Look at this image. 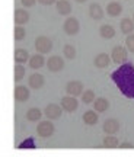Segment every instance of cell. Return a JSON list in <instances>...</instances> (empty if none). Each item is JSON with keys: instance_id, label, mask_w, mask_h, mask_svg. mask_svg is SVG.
<instances>
[{"instance_id": "1", "label": "cell", "mask_w": 134, "mask_h": 157, "mask_svg": "<svg viewBox=\"0 0 134 157\" xmlns=\"http://www.w3.org/2000/svg\"><path fill=\"white\" fill-rule=\"evenodd\" d=\"M111 78L125 98L134 99V66L131 63L121 64L115 71H112Z\"/></svg>"}, {"instance_id": "2", "label": "cell", "mask_w": 134, "mask_h": 157, "mask_svg": "<svg viewBox=\"0 0 134 157\" xmlns=\"http://www.w3.org/2000/svg\"><path fill=\"white\" fill-rule=\"evenodd\" d=\"M127 58H128V50L123 47V45H115L111 51V60L115 64H124L127 63Z\"/></svg>"}, {"instance_id": "3", "label": "cell", "mask_w": 134, "mask_h": 157, "mask_svg": "<svg viewBox=\"0 0 134 157\" xmlns=\"http://www.w3.org/2000/svg\"><path fill=\"white\" fill-rule=\"evenodd\" d=\"M35 50H37V52L38 54H48V52H51V50H53V41H51L48 36H45V35H41V36H38V38L35 39Z\"/></svg>"}, {"instance_id": "4", "label": "cell", "mask_w": 134, "mask_h": 157, "mask_svg": "<svg viewBox=\"0 0 134 157\" xmlns=\"http://www.w3.org/2000/svg\"><path fill=\"white\" fill-rule=\"evenodd\" d=\"M54 131H56V127H54V124L51 122L50 119H47V121H42V122H39L37 125V134L41 137V138H48L51 135L54 134Z\"/></svg>"}, {"instance_id": "5", "label": "cell", "mask_w": 134, "mask_h": 157, "mask_svg": "<svg viewBox=\"0 0 134 157\" xmlns=\"http://www.w3.org/2000/svg\"><path fill=\"white\" fill-rule=\"evenodd\" d=\"M63 31L67 35H70V36L77 35L79 31H80V23H79V21L76 17H67L64 21V23H63Z\"/></svg>"}, {"instance_id": "6", "label": "cell", "mask_w": 134, "mask_h": 157, "mask_svg": "<svg viewBox=\"0 0 134 157\" xmlns=\"http://www.w3.org/2000/svg\"><path fill=\"white\" fill-rule=\"evenodd\" d=\"M83 83L82 82H79V80H70L69 83L66 84V92L69 96H74V98H77V96H82L83 95Z\"/></svg>"}, {"instance_id": "7", "label": "cell", "mask_w": 134, "mask_h": 157, "mask_svg": "<svg viewBox=\"0 0 134 157\" xmlns=\"http://www.w3.org/2000/svg\"><path fill=\"white\" fill-rule=\"evenodd\" d=\"M121 128V125H120V121L115 119V118H108L105 119V122L102 125V129H104V132L108 135H114L117 134L118 131Z\"/></svg>"}, {"instance_id": "8", "label": "cell", "mask_w": 134, "mask_h": 157, "mask_svg": "<svg viewBox=\"0 0 134 157\" xmlns=\"http://www.w3.org/2000/svg\"><path fill=\"white\" fill-rule=\"evenodd\" d=\"M47 67L53 73H58V71H61L64 68V60L60 56H51L47 60Z\"/></svg>"}, {"instance_id": "9", "label": "cell", "mask_w": 134, "mask_h": 157, "mask_svg": "<svg viewBox=\"0 0 134 157\" xmlns=\"http://www.w3.org/2000/svg\"><path fill=\"white\" fill-rule=\"evenodd\" d=\"M61 112H63V108L61 105H56V103H50L47 105V108L44 109V115L50 121H54V119H58L61 117Z\"/></svg>"}, {"instance_id": "10", "label": "cell", "mask_w": 134, "mask_h": 157, "mask_svg": "<svg viewBox=\"0 0 134 157\" xmlns=\"http://www.w3.org/2000/svg\"><path fill=\"white\" fill-rule=\"evenodd\" d=\"M79 106V101L74 96H64L61 99V108L66 112H74Z\"/></svg>"}, {"instance_id": "11", "label": "cell", "mask_w": 134, "mask_h": 157, "mask_svg": "<svg viewBox=\"0 0 134 157\" xmlns=\"http://www.w3.org/2000/svg\"><path fill=\"white\" fill-rule=\"evenodd\" d=\"M28 84H29V87H31V89H35V90L42 89V87H44V84H45V78H44L42 74L34 73V74L29 76Z\"/></svg>"}, {"instance_id": "12", "label": "cell", "mask_w": 134, "mask_h": 157, "mask_svg": "<svg viewBox=\"0 0 134 157\" xmlns=\"http://www.w3.org/2000/svg\"><path fill=\"white\" fill-rule=\"evenodd\" d=\"M29 13L26 9H23V7H21V9H16L15 10V23H16L18 26H23L25 23L29 22Z\"/></svg>"}, {"instance_id": "13", "label": "cell", "mask_w": 134, "mask_h": 157, "mask_svg": "<svg viewBox=\"0 0 134 157\" xmlns=\"http://www.w3.org/2000/svg\"><path fill=\"white\" fill-rule=\"evenodd\" d=\"M104 15H105V12L102 9V6L99 3H92L89 6V16L93 19V21H100V19H104Z\"/></svg>"}, {"instance_id": "14", "label": "cell", "mask_w": 134, "mask_h": 157, "mask_svg": "<svg viewBox=\"0 0 134 157\" xmlns=\"http://www.w3.org/2000/svg\"><path fill=\"white\" fill-rule=\"evenodd\" d=\"M29 99V89L26 86H16L15 87V101L16 102H26Z\"/></svg>"}, {"instance_id": "15", "label": "cell", "mask_w": 134, "mask_h": 157, "mask_svg": "<svg viewBox=\"0 0 134 157\" xmlns=\"http://www.w3.org/2000/svg\"><path fill=\"white\" fill-rule=\"evenodd\" d=\"M56 9L61 16H69L72 13V5L69 0H57Z\"/></svg>"}, {"instance_id": "16", "label": "cell", "mask_w": 134, "mask_h": 157, "mask_svg": "<svg viewBox=\"0 0 134 157\" xmlns=\"http://www.w3.org/2000/svg\"><path fill=\"white\" fill-rule=\"evenodd\" d=\"M45 63H47V60L44 58L42 54H34V56H31V58H29L28 64L32 70H38V68H41L44 66Z\"/></svg>"}, {"instance_id": "17", "label": "cell", "mask_w": 134, "mask_h": 157, "mask_svg": "<svg viewBox=\"0 0 134 157\" xmlns=\"http://www.w3.org/2000/svg\"><path fill=\"white\" fill-rule=\"evenodd\" d=\"M109 61H111V57L108 56L106 52H99V54L93 58V64H95L98 68L108 67V66H109Z\"/></svg>"}, {"instance_id": "18", "label": "cell", "mask_w": 134, "mask_h": 157, "mask_svg": "<svg viewBox=\"0 0 134 157\" xmlns=\"http://www.w3.org/2000/svg\"><path fill=\"white\" fill-rule=\"evenodd\" d=\"M106 13H108L109 16H114V17L120 16V15L123 13V5L118 3V2L108 3V6H106Z\"/></svg>"}, {"instance_id": "19", "label": "cell", "mask_w": 134, "mask_h": 157, "mask_svg": "<svg viewBox=\"0 0 134 157\" xmlns=\"http://www.w3.org/2000/svg\"><path fill=\"white\" fill-rule=\"evenodd\" d=\"M120 28H121L123 34H125L128 36V35L133 34V31H134V21L130 19V17H124L123 21L120 22Z\"/></svg>"}, {"instance_id": "20", "label": "cell", "mask_w": 134, "mask_h": 157, "mask_svg": "<svg viewBox=\"0 0 134 157\" xmlns=\"http://www.w3.org/2000/svg\"><path fill=\"white\" fill-rule=\"evenodd\" d=\"M29 58H31V56L25 48H16L15 50V61L18 64H25V63L29 61Z\"/></svg>"}, {"instance_id": "21", "label": "cell", "mask_w": 134, "mask_h": 157, "mask_svg": "<svg viewBox=\"0 0 134 157\" xmlns=\"http://www.w3.org/2000/svg\"><path fill=\"white\" fill-rule=\"evenodd\" d=\"M99 35L102 36L104 39H111L115 36V29L112 25L109 23H105V25H102L99 28Z\"/></svg>"}, {"instance_id": "22", "label": "cell", "mask_w": 134, "mask_h": 157, "mask_svg": "<svg viewBox=\"0 0 134 157\" xmlns=\"http://www.w3.org/2000/svg\"><path fill=\"white\" fill-rule=\"evenodd\" d=\"M93 108H95V111H98V112H105L106 109L109 108V101L106 98H98L93 102Z\"/></svg>"}, {"instance_id": "23", "label": "cell", "mask_w": 134, "mask_h": 157, "mask_svg": "<svg viewBox=\"0 0 134 157\" xmlns=\"http://www.w3.org/2000/svg\"><path fill=\"white\" fill-rule=\"evenodd\" d=\"M82 119H83V122L86 124V125H95V124L98 122V113H96L95 111H86V112L83 113Z\"/></svg>"}, {"instance_id": "24", "label": "cell", "mask_w": 134, "mask_h": 157, "mask_svg": "<svg viewBox=\"0 0 134 157\" xmlns=\"http://www.w3.org/2000/svg\"><path fill=\"white\" fill-rule=\"evenodd\" d=\"M42 117V111L39 109V108H31L28 112H26V119L31 121V122H37L39 121Z\"/></svg>"}, {"instance_id": "25", "label": "cell", "mask_w": 134, "mask_h": 157, "mask_svg": "<svg viewBox=\"0 0 134 157\" xmlns=\"http://www.w3.org/2000/svg\"><path fill=\"white\" fill-rule=\"evenodd\" d=\"M102 144L106 148H117V147H120V141H118L115 135H106L104 141H102Z\"/></svg>"}, {"instance_id": "26", "label": "cell", "mask_w": 134, "mask_h": 157, "mask_svg": "<svg viewBox=\"0 0 134 157\" xmlns=\"http://www.w3.org/2000/svg\"><path fill=\"white\" fill-rule=\"evenodd\" d=\"M63 56L66 57L67 60H74V58H76V56H77L76 48H74L72 44H66V45H64V48H63Z\"/></svg>"}, {"instance_id": "27", "label": "cell", "mask_w": 134, "mask_h": 157, "mask_svg": "<svg viewBox=\"0 0 134 157\" xmlns=\"http://www.w3.org/2000/svg\"><path fill=\"white\" fill-rule=\"evenodd\" d=\"M96 101V96H95V92L92 89H88L83 92V95H82V102L86 103V105H89V103H93Z\"/></svg>"}, {"instance_id": "28", "label": "cell", "mask_w": 134, "mask_h": 157, "mask_svg": "<svg viewBox=\"0 0 134 157\" xmlns=\"http://www.w3.org/2000/svg\"><path fill=\"white\" fill-rule=\"evenodd\" d=\"M25 77V67L22 64H16L15 66V82H22Z\"/></svg>"}, {"instance_id": "29", "label": "cell", "mask_w": 134, "mask_h": 157, "mask_svg": "<svg viewBox=\"0 0 134 157\" xmlns=\"http://www.w3.org/2000/svg\"><path fill=\"white\" fill-rule=\"evenodd\" d=\"M26 36V31H25V28L23 26H18L15 28V39L16 41H22L23 38Z\"/></svg>"}, {"instance_id": "30", "label": "cell", "mask_w": 134, "mask_h": 157, "mask_svg": "<svg viewBox=\"0 0 134 157\" xmlns=\"http://www.w3.org/2000/svg\"><path fill=\"white\" fill-rule=\"evenodd\" d=\"M125 48L130 51V52H134V34L128 35L125 38Z\"/></svg>"}, {"instance_id": "31", "label": "cell", "mask_w": 134, "mask_h": 157, "mask_svg": "<svg viewBox=\"0 0 134 157\" xmlns=\"http://www.w3.org/2000/svg\"><path fill=\"white\" fill-rule=\"evenodd\" d=\"M37 2H38V0H21L22 6H25V7H32Z\"/></svg>"}, {"instance_id": "32", "label": "cell", "mask_w": 134, "mask_h": 157, "mask_svg": "<svg viewBox=\"0 0 134 157\" xmlns=\"http://www.w3.org/2000/svg\"><path fill=\"white\" fill-rule=\"evenodd\" d=\"M38 3L42 6H51L54 3H57V0H38Z\"/></svg>"}, {"instance_id": "33", "label": "cell", "mask_w": 134, "mask_h": 157, "mask_svg": "<svg viewBox=\"0 0 134 157\" xmlns=\"http://www.w3.org/2000/svg\"><path fill=\"white\" fill-rule=\"evenodd\" d=\"M120 147H121V148H133V144H131V143H121V144H120Z\"/></svg>"}, {"instance_id": "34", "label": "cell", "mask_w": 134, "mask_h": 157, "mask_svg": "<svg viewBox=\"0 0 134 157\" xmlns=\"http://www.w3.org/2000/svg\"><path fill=\"white\" fill-rule=\"evenodd\" d=\"M74 2H77V3H85L86 0H74Z\"/></svg>"}, {"instance_id": "35", "label": "cell", "mask_w": 134, "mask_h": 157, "mask_svg": "<svg viewBox=\"0 0 134 157\" xmlns=\"http://www.w3.org/2000/svg\"><path fill=\"white\" fill-rule=\"evenodd\" d=\"M133 21H134V15H133Z\"/></svg>"}]
</instances>
